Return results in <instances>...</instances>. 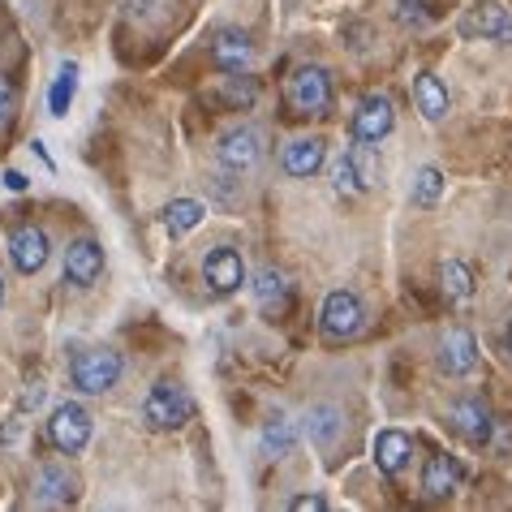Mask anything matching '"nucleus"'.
<instances>
[{"label": "nucleus", "mask_w": 512, "mask_h": 512, "mask_svg": "<svg viewBox=\"0 0 512 512\" xmlns=\"http://www.w3.org/2000/svg\"><path fill=\"white\" fill-rule=\"evenodd\" d=\"M0 306H5V280H0Z\"/></svg>", "instance_id": "nucleus-36"}, {"label": "nucleus", "mask_w": 512, "mask_h": 512, "mask_svg": "<svg viewBox=\"0 0 512 512\" xmlns=\"http://www.w3.org/2000/svg\"><path fill=\"white\" fill-rule=\"evenodd\" d=\"M431 18H435L431 0H401V5H396V22H401V26H422Z\"/></svg>", "instance_id": "nucleus-29"}, {"label": "nucleus", "mask_w": 512, "mask_h": 512, "mask_svg": "<svg viewBox=\"0 0 512 512\" xmlns=\"http://www.w3.org/2000/svg\"><path fill=\"white\" fill-rule=\"evenodd\" d=\"M44 405V383H26V392H22V409H39Z\"/></svg>", "instance_id": "nucleus-33"}, {"label": "nucleus", "mask_w": 512, "mask_h": 512, "mask_svg": "<svg viewBox=\"0 0 512 512\" xmlns=\"http://www.w3.org/2000/svg\"><path fill=\"white\" fill-rule=\"evenodd\" d=\"M216 160L224 168H233V173H246V168H254L263 160V130H259V125H237V130H229L220 138V147H216Z\"/></svg>", "instance_id": "nucleus-8"}, {"label": "nucleus", "mask_w": 512, "mask_h": 512, "mask_svg": "<svg viewBox=\"0 0 512 512\" xmlns=\"http://www.w3.org/2000/svg\"><path fill=\"white\" fill-rule=\"evenodd\" d=\"M13 108H18V91L9 87V78H0V121H9Z\"/></svg>", "instance_id": "nucleus-31"}, {"label": "nucleus", "mask_w": 512, "mask_h": 512, "mask_svg": "<svg viewBox=\"0 0 512 512\" xmlns=\"http://www.w3.org/2000/svg\"><path fill=\"white\" fill-rule=\"evenodd\" d=\"M439 194H444V173H439L435 164H426L418 168V177H414V207H435L439 203Z\"/></svg>", "instance_id": "nucleus-25"}, {"label": "nucleus", "mask_w": 512, "mask_h": 512, "mask_svg": "<svg viewBox=\"0 0 512 512\" xmlns=\"http://www.w3.org/2000/svg\"><path fill=\"white\" fill-rule=\"evenodd\" d=\"M35 500L39 504H69L78 495V478L69 474V469H61V465H44L35 474Z\"/></svg>", "instance_id": "nucleus-17"}, {"label": "nucleus", "mask_w": 512, "mask_h": 512, "mask_svg": "<svg viewBox=\"0 0 512 512\" xmlns=\"http://www.w3.org/2000/svg\"><path fill=\"white\" fill-rule=\"evenodd\" d=\"M336 431H340V409L336 405H315L310 409V439H315V444H332Z\"/></svg>", "instance_id": "nucleus-26"}, {"label": "nucleus", "mask_w": 512, "mask_h": 512, "mask_svg": "<svg viewBox=\"0 0 512 512\" xmlns=\"http://www.w3.org/2000/svg\"><path fill=\"white\" fill-rule=\"evenodd\" d=\"M414 104L426 121H444L448 117V87L439 82L431 69H422V74L414 78Z\"/></svg>", "instance_id": "nucleus-19"}, {"label": "nucleus", "mask_w": 512, "mask_h": 512, "mask_svg": "<svg viewBox=\"0 0 512 512\" xmlns=\"http://www.w3.org/2000/svg\"><path fill=\"white\" fill-rule=\"evenodd\" d=\"M224 99H229L233 108L241 112H250L254 108V99H259V87H254V78H224Z\"/></svg>", "instance_id": "nucleus-28"}, {"label": "nucleus", "mask_w": 512, "mask_h": 512, "mask_svg": "<svg viewBox=\"0 0 512 512\" xmlns=\"http://www.w3.org/2000/svg\"><path fill=\"white\" fill-rule=\"evenodd\" d=\"M203 280L216 297H229L246 284V263H241V254L233 246H216V250H207V259H203Z\"/></svg>", "instance_id": "nucleus-9"}, {"label": "nucleus", "mask_w": 512, "mask_h": 512, "mask_svg": "<svg viewBox=\"0 0 512 512\" xmlns=\"http://www.w3.org/2000/svg\"><path fill=\"white\" fill-rule=\"evenodd\" d=\"M396 125V108L388 95H366L358 112H353V142H366V147H379L383 138L392 134Z\"/></svg>", "instance_id": "nucleus-6"}, {"label": "nucleus", "mask_w": 512, "mask_h": 512, "mask_svg": "<svg viewBox=\"0 0 512 512\" xmlns=\"http://www.w3.org/2000/svg\"><path fill=\"white\" fill-rule=\"evenodd\" d=\"M293 448H297V426H293V418L272 414V418L263 422V452L272 461H280V457H289Z\"/></svg>", "instance_id": "nucleus-20"}, {"label": "nucleus", "mask_w": 512, "mask_h": 512, "mask_svg": "<svg viewBox=\"0 0 512 512\" xmlns=\"http://www.w3.org/2000/svg\"><path fill=\"white\" fill-rule=\"evenodd\" d=\"M99 276H104V250H99V241L95 237L69 241V250H65V284H74V289H91Z\"/></svg>", "instance_id": "nucleus-11"}, {"label": "nucleus", "mask_w": 512, "mask_h": 512, "mask_svg": "<svg viewBox=\"0 0 512 512\" xmlns=\"http://www.w3.org/2000/svg\"><path fill=\"white\" fill-rule=\"evenodd\" d=\"M293 512H327V500L323 495H297V500H289Z\"/></svg>", "instance_id": "nucleus-32"}, {"label": "nucleus", "mask_w": 512, "mask_h": 512, "mask_svg": "<svg viewBox=\"0 0 512 512\" xmlns=\"http://www.w3.org/2000/svg\"><path fill=\"white\" fill-rule=\"evenodd\" d=\"M9 259H13V267H18L22 276L44 272V263L52 259V241H48V233L39 229V224H22V229L9 237Z\"/></svg>", "instance_id": "nucleus-10"}, {"label": "nucleus", "mask_w": 512, "mask_h": 512, "mask_svg": "<svg viewBox=\"0 0 512 512\" xmlns=\"http://www.w3.org/2000/svg\"><path fill=\"white\" fill-rule=\"evenodd\" d=\"M203 216H207L203 203H194V198H173V203L164 207V229H168V237H186L203 224Z\"/></svg>", "instance_id": "nucleus-21"}, {"label": "nucleus", "mask_w": 512, "mask_h": 512, "mask_svg": "<svg viewBox=\"0 0 512 512\" xmlns=\"http://www.w3.org/2000/svg\"><path fill=\"white\" fill-rule=\"evenodd\" d=\"M504 345H508V353H512V319H508V332H504Z\"/></svg>", "instance_id": "nucleus-35"}, {"label": "nucleus", "mask_w": 512, "mask_h": 512, "mask_svg": "<svg viewBox=\"0 0 512 512\" xmlns=\"http://www.w3.org/2000/svg\"><path fill=\"white\" fill-rule=\"evenodd\" d=\"M121 353H112V349H82L74 366H69V379H74V388L78 392H87V396H104L117 388V379H121Z\"/></svg>", "instance_id": "nucleus-2"}, {"label": "nucleus", "mask_w": 512, "mask_h": 512, "mask_svg": "<svg viewBox=\"0 0 512 512\" xmlns=\"http://www.w3.org/2000/svg\"><path fill=\"white\" fill-rule=\"evenodd\" d=\"M444 297L448 302H469V297H474V272H469L461 259L444 263Z\"/></svg>", "instance_id": "nucleus-24"}, {"label": "nucleus", "mask_w": 512, "mask_h": 512, "mask_svg": "<svg viewBox=\"0 0 512 512\" xmlns=\"http://www.w3.org/2000/svg\"><path fill=\"white\" fill-rule=\"evenodd\" d=\"M332 190L340 198L362 194V181H358V164H353V155H340V160L332 164Z\"/></svg>", "instance_id": "nucleus-27"}, {"label": "nucleus", "mask_w": 512, "mask_h": 512, "mask_svg": "<svg viewBox=\"0 0 512 512\" xmlns=\"http://www.w3.org/2000/svg\"><path fill=\"white\" fill-rule=\"evenodd\" d=\"M190 418H194V401L181 383H155L147 401H142V422L151 431H181Z\"/></svg>", "instance_id": "nucleus-1"}, {"label": "nucleus", "mask_w": 512, "mask_h": 512, "mask_svg": "<svg viewBox=\"0 0 512 512\" xmlns=\"http://www.w3.org/2000/svg\"><path fill=\"white\" fill-rule=\"evenodd\" d=\"M74 95H78V65H61L56 69V78H52V91H48V112L52 117H65L69 104H74Z\"/></svg>", "instance_id": "nucleus-22"}, {"label": "nucleus", "mask_w": 512, "mask_h": 512, "mask_svg": "<svg viewBox=\"0 0 512 512\" xmlns=\"http://www.w3.org/2000/svg\"><path fill=\"white\" fill-rule=\"evenodd\" d=\"M284 99H289V108L297 117H323V112L332 108V78H327V69H319V65L293 69Z\"/></svg>", "instance_id": "nucleus-3"}, {"label": "nucleus", "mask_w": 512, "mask_h": 512, "mask_svg": "<svg viewBox=\"0 0 512 512\" xmlns=\"http://www.w3.org/2000/svg\"><path fill=\"white\" fill-rule=\"evenodd\" d=\"M448 422H452V431H457L465 444H474V448H482V444H491V409H487V401L482 396H465V401H457L448 409Z\"/></svg>", "instance_id": "nucleus-12"}, {"label": "nucleus", "mask_w": 512, "mask_h": 512, "mask_svg": "<svg viewBox=\"0 0 512 512\" xmlns=\"http://www.w3.org/2000/svg\"><path fill=\"white\" fill-rule=\"evenodd\" d=\"M457 482H461V465L452 461V457H431L426 461V469H422V495L426 500H448L452 491H457Z\"/></svg>", "instance_id": "nucleus-18"}, {"label": "nucleus", "mask_w": 512, "mask_h": 512, "mask_svg": "<svg viewBox=\"0 0 512 512\" xmlns=\"http://www.w3.org/2000/svg\"><path fill=\"white\" fill-rule=\"evenodd\" d=\"M371 452H375L379 474L396 478V474H405L409 457H414V444H409V435H405V431H379V435H375V444H371Z\"/></svg>", "instance_id": "nucleus-16"}, {"label": "nucleus", "mask_w": 512, "mask_h": 512, "mask_svg": "<svg viewBox=\"0 0 512 512\" xmlns=\"http://www.w3.org/2000/svg\"><path fill=\"white\" fill-rule=\"evenodd\" d=\"M5 186H9L13 194H22V190H26V177L18 173V168H5Z\"/></svg>", "instance_id": "nucleus-34"}, {"label": "nucleus", "mask_w": 512, "mask_h": 512, "mask_svg": "<svg viewBox=\"0 0 512 512\" xmlns=\"http://www.w3.org/2000/svg\"><path fill=\"white\" fill-rule=\"evenodd\" d=\"M250 56H254V44L237 26H224V31H216V39H211V61H216V69H224V74H241V69L250 65Z\"/></svg>", "instance_id": "nucleus-14"}, {"label": "nucleus", "mask_w": 512, "mask_h": 512, "mask_svg": "<svg viewBox=\"0 0 512 512\" xmlns=\"http://www.w3.org/2000/svg\"><path fill=\"white\" fill-rule=\"evenodd\" d=\"M461 31L495 39V44H512V9L500 5V0H478V9H469V18H465Z\"/></svg>", "instance_id": "nucleus-13"}, {"label": "nucleus", "mask_w": 512, "mask_h": 512, "mask_svg": "<svg viewBox=\"0 0 512 512\" xmlns=\"http://www.w3.org/2000/svg\"><path fill=\"white\" fill-rule=\"evenodd\" d=\"M91 431H95V422L78 401L56 405L52 418H48V439H52V448L61 452V457H78V452L91 444Z\"/></svg>", "instance_id": "nucleus-4"}, {"label": "nucleus", "mask_w": 512, "mask_h": 512, "mask_svg": "<svg viewBox=\"0 0 512 512\" xmlns=\"http://www.w3.org/2000/svg\"><path fill=\"white\" fill-rule=\"evenodd\" d=\"M327 160V142L323 138H293L289 147H284L280 155V164H284V173L289 177H315L319 168Z\"/></svg>", "instance_id": "nucleus-15"}, {"label": "nucleus", "mask_w": 512, "mask_h": 512, "mask_svg": "<svg viewBox=\"0 0 512 512\" xmlns=\"http://www.w3.org/2000/svg\"><path fill=\"white\" fill-rule=\"evenodd\" d=\"M323 336L327 340H353L362 332V319H366V310L358 302V293H349V289H332L327 293V302H323Z\"/></svg>", "instance_id": "nucleus-5"}, {"label": "nucleus", "mask_w": 512, "mask_h": 512, "mask_svg": "<svg viewBox=\"0 0 512 512\" xmlns=\"http://www.w3.org/2000/svg\"><path fill=\"white\" fill-rule=\"evenodd\" d=\"M435 366H439V375H448V379H461L469 375L478 366V340L469 327H448V336L439 340V353H435Z\"/></svg>", "instance_id": "nucleus-7"}, {"label": "nucleus", "mask_w": 512, "mask_h": 512, "mask_svg": "<svg viewBox=\"0 0 512 512\" xmlns=\"http://www.w3.org/2000/svg\"><path fill=\"white\" fill-rule=\"evenodd\" d=\"M254 297H259L263 310H280L284 302H289V280H284V272H276V267H263V272L254 276Z\"/></svg>", "instance_id": "nucleus-23"}, {"label": "nucleus", "mask_w": 512, "mask_h": 512, "mask_svg": "<svg viewBox=\"0 0 512 512\" xmlns=\"http://www.w3.org/2000/svg\"><path fill=\"white\" fill-rule=\"evenodd\" d=\"M349 155H353V164H358V181H362V190H371L375 181H379V160L371 155V147L362 142V147H358V151H349Z\"/></svg>", "instance_id": "nucleus-30"}]
</instances>
